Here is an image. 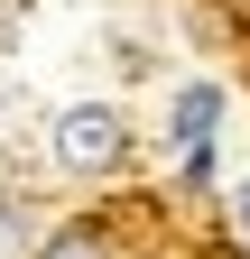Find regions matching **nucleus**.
Wrapping results in <instances>:
<instances>
[{
  "label": "nucleus",
  "instance_id": "1",
  "mask_svg": "<svg viewBox=\"0 0 250 259\" xmlns=\"http://www.w3.org/2000/svg\"><path fill=\"white\" fill-rule=\"evenodd\" d=\"M120 157H130V130H120L111 102H74V111H56V167H65V176H111Z\"/></svg>",
  "mask_w": 250,
  "mask_h": 259
},
{
  "label": "nucleus",
  "instance_id": "2",
  "mask_svg": "<svg viewBox=\"0 0 250 259\" xmlns=\"http://www.w3.org/2000/svg\"><path fill=\"white\" fill-rule=\"evenodd\" d=\"M167 120H176V139H185V148H204V139H213V120H223V93H213V83H176V111H167Z\"/></svg>",
  "mask_w": 250,
  "mask_h": 259
},
{
  "label": "nucleus",
  "instance_id": "3",
  "mask_svg": "<svg viewBox=\"0 0 250 259\" xmlns=\"http://www.w3.org/2000/svg\"><path fill=\"white\" fill-rule=\"evenodd\" d=\"M37 259H111V241H102V232H56Z\"/></svg>",
  "mask_w": 250,
  "mask_h": 259
},
{
  "label": "nucleus",
  "instance_id": "4",
  "mask_svg": "<svg viewBox=\"0 0 250 259\" xmlns=\"http://www.w3.org/2000/svg\"><path fill=\"white\" fill-rule=\"evenodd\" d=\"M241 232H250V176H241Z\"/></svg>",
  "mask_w": 250,
  "mask_h": 259
}]
</instances>
